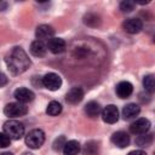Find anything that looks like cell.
Instances as JSON below:
<instances>
[{"instance_id":"obj_5","label":"cell","mask_w":155,"mask_h":155,"mask_svg":"<svg viewBox=\"0 0 155 155\" xmlns=\"http://www.w3.org/2000/svg\"><path fill=\"white\" fill-rule=\"evenodd\" d=\"M41 84L44 87H46L47 90L50 91H57L58 88H61L62 86V79L58 74L56 73H47L42 80H41Z\"/></svg>"},{"instance_id":"obj_9","label":"cell","mask_w":155,"mask_h":155,"mask_svg":"<svg viewBox=\"0 0 155 155\" xmlns=\"http://www.w3.org/2000/svg\"><path fill=\"white\" fill-rule=\"evenodd\" d=\"M13 96H15V98H16L19 103H22V104H25V103L31 102V101L34 99V97H35L34 93H33V91H30L29 88H25V87H19V88H17V90L15 91Z\"/></svg>"},{"instance_id":"obj_7","label":"cell","mask_w":155,"mask_h":155,"mask_svg":"<svg viewBox=\"0 0 155 155\" xmlns=\"http://www.w3.org/2000/svg\"><path fill=\"white\" fill-rule=\"evenodd\" d=\"M102 119L107 124H115L119 120V110L114 104L107 105L102 111Z\"/></svg>"},{"instance_id":"obj_3","label":"cell","mask_w":155,"mask_h":155,"mask_svg":"<svg viewBox=\"0 0 155 155\" xmlns=\"http://www.w3.org/2000/svg\"><path fill=\"white\" fill-rule=\"evenodd\" d=\"M45 142V133L39 130H31L29 131V133L25 136V144L30 148V149H39Z\"/></svg>"},{"instance_id":"obj_12","label":"cell","mask_w":155,"mask_h":155,"mask_svg":"<svg viewBox=\"0 0 155 155\" xmlns=\"http://www.w3.org/2000/svg\"><path fill=\"white\" fill-rule=\"evenodd\" d=\"M111 142L117 148H126L130 144V136L124 131H119L111 136Z\"/></svg>"},{"instance_id":"obj_30","label":"cell","mask_w":155,"mask_h":155,"mask_svg":"<svg viewBox=\"0 0 155 155\" xmlns=\"http://www.w3.org/2000/svg\"><path fill=\"white\" fill-rule=\"evenodd\" d=\"M22 155H33V154H30V153H23Z\"/></svg>"},{"instance_id":"obj_20","label":"cell","mask_w":155,"mask_h":155,"mask_svg":"<svg viewBox=\"0 0 155 155\" xmlns=\"http://www.w3.org/2000/svg\"><path fill=\"white\" fill-rule=\"evenodd\" d=\"M153 142V136L151 134H148V133H143V134H139L137 138H136V143L137 145L139 147H148Z\"/></svg>"},{"instance_id":"obj_14","label":"cell","mask_w":155,"mask_h":155,"mask_svg":"<svg viewBox=\"0 0 155 155\" xmlns=\"http://www.w3.org/2000/svg\"><path fill=\"white\" fill-rule=\"evenodd\" d=\"M133 92V86L128 81H121L116 85V94L120 98H128Z\"/></svg>"},{"instance_id":"obj_18","label":"cell","mask_w":155,"mask_h":155,"mask_svg":"<svg viewBox=\"0 0 155 155\" xmlns=\"http://www.w3.org/2000/svg\"><path fill=\"white\" fill-rule=\"evenodd\" d=\"M101 111H102V109H101L99 103H97L94 101H91L85 105V113L88 117H96L99 115Z\"/></svg>"},{"instance_id":"obj_23","label":"cell","mask_w":155,"mask_h":155,"mask_svg":"<svg viewBox=\"0 0 155 155\" xmlns=\"http://www.w3.org/2000/svg\"><path fill=\"white\" fill-rule=\"evenodd\" d=\"M84 22H85V24H87V25H90V27H97V25H99L101 19H99V17H98L97 15H94V13H88V15L85 16Z\"/></svg>"},{"instance_id":"obj_1","label":"cell","mask_w":155,"mask_h":155,"mask_svg":"<svg viewBox=\"0 0 155 155\" xmlns=\"http://www.w3.org/2000/svg\"><path fill=\"white\" fill-rule=\"evenodd\" d=\"M5 62L7 64L8 70L13 75L22 74L30 67V59L24 52V50L21 47L12 48V51L6 56Z\"/></svg>"},{"instance_id":"obj_29","label":"cell","mask_w":155,"mask_h":155,"mask_svg":"<svg viewBox=\"0 0 155 155\" xmlns=\"http://www.w3.org/2000/svg\"><path fill=\"white\" fill-rule=\"evenodd\" d=\"M0 155H13L12 153H8V151H5V153H1Z\"/></svg>"},{"instance_id":"obj_4","label":"cell","mask_w":155,"mask_h":155,"mask_svg":"<svg viewBox=\"0 0 155 155\" xmlns=\"http://www.w3.org/2000/svg\"><path fill=\"white\" fill-rule=\"evenodd\" d=\"M28 113V108L19 103V102H15V103H8L5 108H4V114L8 117H18V116H23Z\"/></svg>"},{"instance_id":"obj_19","label":"cell","mask_w":155,"mask_h":155,"mask_svg":"<svg viewBox=\"0 0 155 155\" xmlns=\"http://www.w3.org/2000/svg\"><path fill=\"white\" fill-rule=\"evenodd\" d=\"M61 111H62V105L57 101L50 102L47 108H46V113L48 115H51V116H57L58 114H61Z\"/></svg>"},{"instance_id":"obj_11","label":"cell","mask_w":155,"mask_h":155,"mask_svg":"<svg viewBox=\"0 0 155 155\" xmlns=\"http://www.w3.org/2000/svg\"><path fill=\"white\" fill-rule=\"evenodd\" d=\"M84 98V91L81 87H73L65 94V101L69 104H78Z\"/></svg>"},{"instance_id":"obj_22","label":"cell","mask_w":155,"mask_h":155,"mask_svg":"<svg viewBox=\"0 0 155 155\" xmlns=\"http://www.w3.org/2000/svg\"><path fill=\"white\" fill-rule=\"evenodd\" d=\"M143 86L144 88L149 92V93H153L154 90H155V80H154V75H147L144 76L143 79Z\"/></svg>"},{"instance_id":"obj_8","label":"cell","mask_w":155,"mask_h":155,"mask_svg":"<svg viewBox=\"0 0 155 155\" xmlns=\"http://www.w3.org/2000/svg\"><path fill=\"white\" fill-rule=\"evenodd\" d=\"M125 31L130 34H137L143 29V22L139 18H127L122 24Z\"/></svg>"},{"instance_id":"obj_27","label":"cell","mask_w":155,"mask_h":155,"mask_svg":"<svg viewBox=\"0 0 155 155\" xmlns=\"http://www.w3.org/2000/svg\"><path fill=\"white\" fill-rule=\"evenodd\" d=\"M6 84H7V78H6V75L2 74V73H0V87L5 86Z\"/></svg>"},{"instance_id":"obj_21","label":"cell","mask_w":155,"mask_h":155,"mask_svg":"<svg viewBox=\"0 0 155 155\" xmlns=\"http://www.w3.org/2000/svg\"><path fill=\"white\" fill-rule=\"evenodd\" d=\"M84 155H97L98 154V143L91 140L84 147Z\"/></svg>"},{"instance_id":"obj_16","label":"cell","mask_w":155,"mask_h":155,"mask_svg":"<svg viewBox=\"0 0 155 155\" xmlns=\"http://www.w3.org/2000/svg\"><path fill=\"white\" fill-rule=\"evenodd\" d=\"M46 51H47V46L41 40H35L30 45V53L33 56H35V57H42V56H45L46 54Z\"/></svg>"},{"instance_id":"obj_25","label":"cell","mask_w":155,"mask_h":155,"mask_svg":"<svg viewBox=\"0 0 155 155\" xmlns=\"http://www.w3.org/2000/svg\"><path fill=\"white\" fill-rule=\"evenodd\" d=\"M65 138L63 137V136H61V137H58L54 142H53V149L54 150H61V149H63V147H64V144H65Z\"/></svg>"},{"instance_id":"obj_24","label":"cell","mask_w":155,"mask_h":155,"mask_svg":"<svg viewBox=\"0 0 155 155\" xmlns=\"http://www.w3.org/2000/svg\"><path fill=\"white\" fill-rule=\"evenodd\" d=\"M134 5H136L134 1L125 0V1H122V2L120 4V10H121L122 12H131V11H133Z\"/></svg>"},{"instance_id":"obj_26","label":"cell","mask_w":155,"mask_h":155,"mask_svg":"<svg viewBox=\"0 0 155 155\" xmlns=\"http://www.w3.org/2000/svg\"><path fill=\"white\" fill-rule=\"evenodd\" d=\"M11 143V139L8 136H6L4 132H0V148H6Z\"/></svg>"},{"instance_id":"obj_6","label":"cell","mask_w":155,"mask_h":155,"mask_svg":"<svg viewBox=\"0 0 155 155\" xmlns=\"http://www.w3.org/2000/svg\"><path fill=\"white\" fill-rule=\"evenodd\" d=\"M150 128V121L145 117H140L137 119L136 121H133L130 126V131L133 134H143L147 133Z\"/></svg>"},{"instance_id":"obj_28","label":"cell","mask_w":155,"mask_h":155,"mask_svg":"<svg viewBox=\"0 0 155 155\" xmlns=\"http://www.w3.org/2000/svg\"><path fill=\"white\" fill-rule=\"evenodd\" d=\"M127 155H147V153L143 150H133V151H130Z\"/></svg>"},{"instance_id":"obj_17","label":"cell","mask_w":155,"mask_h":155,"mask_svg":"<svg viewBox=\"0 0 155 155\" xmlns=\"http://www.w3.org/2000/svg\"><path fill=\"white\" fill-rule=\"evenodd\" d=\"M62 150L64 155H78L80 153V144L78 140H68Z\"/></svg>"},{"instance_id":"obj_15","label":"cell","mask_w":155,"mask_h":155,"mask_svg":"<svg viewBox=\"0 0 155 155\" xmlns=\"http://www.w3.org/2000/svg\"><path fill=\"white\" fill-rule=\"evenodd\" d=\"M139 113H140V108L136 103H128L122 109V116H124L125 120L134 119L136 116L139 115Z\"/></svg>"},{"instance_id":"obj_2","label":"cell","mask_w":155,"mask_h":155,"mask_svg":"<svg viewBox=\"0 0 155 155\" xmlns=\"http://www.w3.org/2000/svg\"><path fill=\"white\" fill-rule=\"evenodd\" d=\"M4 133L10 137V139H19L24 136V126L19 121L8 120L4 124Z\"/></svg>"},{"instance_id":"obj_10","label":"cell","mask_w":155,"mask_h":155,"mask_svg":"<svg viewBox=\"0 0 155 155\" xmlns=\"http://www.w3.org/2000/svg\"><path fill=\"white\" fill-rule=\"evenodd\" d=\"M46 46L54 54H59V53L65 51V41L63 39H61V38H51L47 41Z\"/></svg>"},{"instance_id":"obj_13","label":"cell","mask_w":155,"mask_h":155,"mask_svg":"<svg viewBox=\"0 0 155 155\" xmlns=\"http://www.w3.org/2000/svg\"><path fill=\"white\" fill-rule=\"evenodd\" d=\"M53 34H54V30L51 25L48 24H41L36 28V31H35V35L38 38V40H46V39H51L53 38Z\"/></svg>"}]
</instances>
